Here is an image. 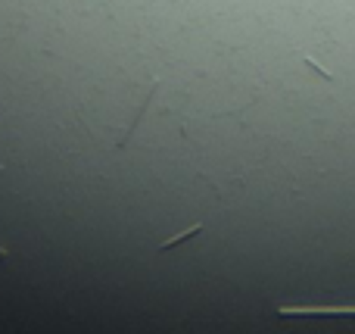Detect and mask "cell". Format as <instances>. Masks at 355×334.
<instances>
[{"label": "cell", "mask_w": 355, "mask_h": 334, "mask_svg": "<svg viewBox=\"0 0 355 334\" xmlns=\"http://www.w3.org/2000/svg\"><path fill=\"white\" fill-rule=\"evenodd\" d=\"M203 222H197V225H190V228H184L181 234H174V238H168L165 244H159V250H172V247H178V244H184V240H190V238H197L199 231H203Z\"/></svg>", "instance_id": "cell-2"}, {"label": "cell", "mask_w": 355, "mask_h": 334, "mask_svg": "<svg viewBox=\"0 0 355 334\" xmlns=\"http://www.w3.org/2000/svg\"><path fill=\"white\" fill-rule=\"evenodd\" d=\"M277 315L284 319H309V315L330 319V315H355V306H280Z\"/></svg>", "instance_id": "cell-1"}, {"label": "cell", "mask_w": 355, "mask_h": 334, "mask_svg": "<svg viewBox=\"0 0 355 334\" xmlns=\"http://www.w3.org/2000/svg\"><path fill=\"white\" fill-rule=\"evenodd\" d=\"M302 63L309 66V69H315V72H318V76H321V78H327V82H330V72H327V69H321V66H318V63H315V60H311V57H302Z\"/></svg>", "instance_id": "cell-3"}]
</instances>
